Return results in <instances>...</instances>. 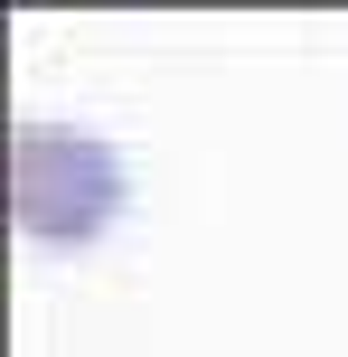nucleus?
<instances>
[{
  "label": "nucleus",
  "mask_w": 348,
  "mask_h": 357,
  "mask_svg": "<svg viewBox=\"0 0 348 357\" xmlns=\"http://www.w3.org/2000/svg\"><path fill=\"white\" fill-rule=\"evenodd\" d=\"M132 169L113 142L66 123H19L10 132V216L29 245H94V235L123 216Z\"/></svg>",
  "instance_id": "obj_1"
}]
</instances>
